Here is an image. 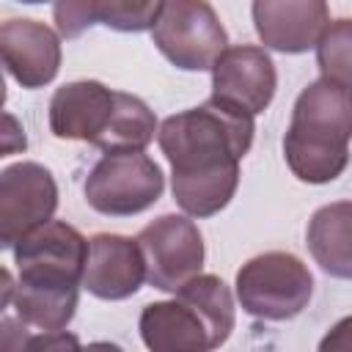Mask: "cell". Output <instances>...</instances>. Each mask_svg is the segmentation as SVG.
<instances>
[{
  "label": "cell",
  "mask_w": 352,
  "mask_h": 352,
  "mask_svg": "<svg viewBox=\"0 0 352 352\" xmlns=\"http://www.w3.org/2000/svg\"><path fill=\"white\" fill-rule=\"evenodd\" d=\"M305 245L322 272L352 280V201L319 206L308 220Z\"/></svg>",
  "instance_id": "cell-16"
},
{
  "label": "cell",
  "mask_w": 352,
  "mask_h": 352,
  "mask_svg": "<svg viewBox=\"0 0 352 352\" xmlns=\"http://www.w3.org/2000/svg\"><path fill=\"white\" fill-rule=\"evenodd\" d=\"M19 3H28V6H38V3H47V0H19Z\"/></svg>",
  "instance_id": "cell-20"
},
{
  "label": "cell",
  "mask_w": 352,
  "mask_h": 352,
  "mask_svg": "<svg viewBox=\"0 0 352 352\" xmlns=\"http://www.w3.org/2000/svg\"><path fill=\"white\" fill-rule=\"evenodd\" d=\"M316 66L322 77L352 85V19L341 16L327 22L316 41Z\"/></svg>",
  "instance_id": "cell-18"
},
{
  "label": "cell",
  "mask_w": 352,
  "mask_h": 352,
  "mask_svg": "<svg viewBox=\"0 0 352 352\" xmlns=\"http://www.w3.org/2000/svg\"><path fill=\"white\" fill-rule=\"evenodd\" d=\"M157 129L160 126H157L154 110L140 96L126 94V91H118L113 121H110L107 132L102 135V140L96 143V148H102L104 154H116V151H146V146L154 140Z\"/></svg>",
  "instance_id": "cell-17"
},
{
  "label": "cell",
  "mask_w": 352,
  "mask_h": 352,
  "mask_svg": "<svg viewBox=\"0 0 352 352\" xmlns=\"http://www.w3.org/2000/svg\"><path fill=\"white\" fill-rule=\"evenodd\" d=\"M322 352H336V349H352V316H344L330 327V333L319 341Z\"/></svg>",
  "instance_id": "cell-19"
},
{
  "label": "cell",
  "mask_w": 352,
  "mask_h": 352,
  "mask_svg": "<svg viewBox=\"0 0 352 352\" xmlns=\"http://www.w3.org/2000/svg\"><path fill=\"white\" fill-rule=\"evenodd\" d=\"M151 41L182 72H206L228 50V33L209 0H165Z\"/></svg>",
  "instance_id": "cell-7"
},
{
  "label": "cell",
  "mask_w": 352,
  "mask_h": 352,
  "mask_svg": "<svg viewBox=\"0 0 352 352\" xmlns=\"http://www.w3.org/2000/svg\"><path fill=\"white\" fill-rule=\"evenodd\" d=\"M250 11L261 44L286 55L316 47L330 22L327 0H253Z\"/></svg>",
  "instance_id": "cell-14"
},
{
  "label": "cell",
  "mask_w": 352,
  "mask_h": 352,
  "mask_svg": "<svg viewBox=\"0 0 352 352\" xmlns=\"http://www.w3.org/2000/svg\"><path fill=\"white\" fill-rule=\"evenodd\" d=\"M165 0H55L52 16L58 33L66 38L82 36L94 25H104L118 33L151 30Z\"/></svg>",
  "instance_id": "cell-15"
},
{
  "label": "cell",
  "mask_w": 352,
  "mask_h": 352,
  "mask_svg": "<svg viewBox=\"0 0 352 352\" xmlns=\"http://www.w3.org/2000/svg\"><path fill=\"white\" fill-rule=\"evenodd\" d=\"M16 283L3 272V308H14L22 324L41 333L66 330L74 319L85 272L88 239L63 220H47L14 248Z\"/></svg>",
  "instance_id": "cell-2"
},
{
  "label": "cell",
  "mask_w": 352,
  "mask_h": 352,
  "mask_svg": "<svg viewBox=\"0 0 352 352\" xmlns=\"http://www.w3.org/2000/svg\"><path fill=\"white\" fill-rule=\"evenodd\" d=\"M253 132V116L231 110L212 96L160 124L157 143L170 162V192L184 214L212 217L231 204Z\"/></svg>",
  "instance_id": "cell-1"
},
{
  "label": "cell",
  "mask_w": 352,
  "mask_h": 352,
  "mask_svg": "<svg viewBox=\"0 0 352 352\" xmlns=\"http://www.w3.org/2000/svg\"><path fill=\"white\" fill-rule=\"evenodd\" d=\"M143 261L146 280L160 292H176L204 267V236L190 214H160L135 236Z\"/></svg>",
  "instance_id": "cell-8"
},
{
  "label": "cell",
  "mask_w": 352,
  "mask_h": 352,
  "mask_svg": "<svg viewBox=\"0 0 352 352\" xmlns=\"http://www.w3.org/2000/svg\"><path fill=\"white\" fill-rule=\"evenodd\" d=\"M165 190L162 168L146 151L104 154L85 176L88 206L107 217H132L160 201Z\"/></svg>",
  "instance_id": "cell-6"
},
{
  "label": "cell",
  "mask_w": 352,
  "mask_h": 352,
  "mask_svg": "<svg viewBox=\"0 0 352 352\" xmlns=\"http://www.w3.org/2000/svg\"><path fill=\"white\" fill-rule=\"evenodd\" d=\"M118 91L99 80H74L50 99V132L58 140H85L96 146L116 113Z\"/></svg>",
  "instance_id": "cell-11"
},
{
  "label": "cell",
  "mask_w": 352,
  "mask_h": 352,
  "mask_svg": "<svg viewBox=\"0 0 352 352\" xmlns=\"http://www.w3.org/2000/svg\"><path fill=\"white\" fill-rule=\"evenodd\" d=\"M236 300L245 314L264 322L300 316L314 294V275L286 250H270L248 258L236 272Z\"/></svg>",
  "instance_id": "cell-5"
},
{
  "label": "cell",
  "mask_w": 352,
  "mask_h": 352,
  "mask_svg": "<svg viewBox=\"0 0 352 352\" xmlns=\"http://www.w3.org/2000/svg\"><path fill=\"white\" fill-rule=\"evenodd\" d=\"M352 140V85L319 77L308 82L283 135L289 170L308 184H327L349 165Z\"/></svg>",
  "instance_id": "cell-3"
},
{
  "label": "cell",
  "mask_w": 352,
  "mask_h": 352,
  "mask_svg": "<svg viewBox=\"0 0 352 352\" xmlns=\"http://www.w3.org/2000/svg\"><path fill=\"white\" fill-rule=\"evenodd\" d=\"M236 324L231 289L217 275H195L173 300L143 305L138 327L154 352H206L228 341Z\"/></svg>",
  "instance_id": "cell-4"
},
{
  "label": "cell",
  "mask_w": 352,
  "mask_h": 352,
  "mask_svg": "<svg viewBox=\"0 0 352 352\" xmlns=\"http://www.w3.org/2000/svg\"><path fill=\"white\" fill-rule=\"evenodd\" d=\"M58 184L38 162H14L0 173V245L11 250L28 231L52 220Z\"/></svg>",
  "instance_id": "cell-9"
},
{
  "label": "cell",
  "mask_w": 352,
  "mask_h": 352,
  "mask_svg": "<svg viewBox=\"0 0 352 352\" xmlns=\"http://www.w3.org/2000/svg\"><path fill=\"white\" fill-rule=\"evenodd\" d=\"M146 280V261L138 239L96 234L88 239L82 289L99 300H126Z\"/></svg>",
  "instance_id": "cell-13"
},
{
  "label": "cell",
  "mask_w": 352,
  "mask_h": 352,
  "mask_svg": "<svg viewBox=\"0 0 352 352\" xmlns=\"http://www.w3.org/2000/svg\"><path fill=\"white\" fill-rule=\"evenodd\" d=\"M275 88L278 72L264 47H228L212 66V99L231 110L258 116L270 107Z\"/></svg>",
  "instance_id": "cell-10"
},
{
  "label": "cell",
  "mask_w": 352,
  "mask_h": 352,
  "mask_svg": "<svg viewBox=\"0 0 352 352\" xmlns=\"http://www.w3.org/2000/svg\"><path fill=\"white\" fill-rule=\"evenodd\" d=\"M6 72L22 88H44L60 69V33L36 19H6L0 25Z\"/></svg>",
  "instance_id": "cell-12"
}]
</instances>
